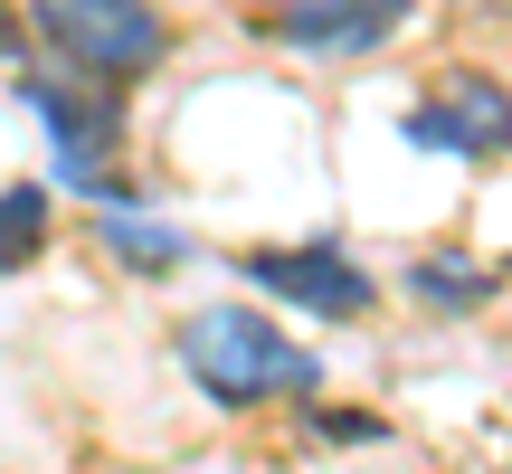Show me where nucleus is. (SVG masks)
Listing matches in <instances>:
<instances>
[{"label":"nucleus","instance_id":"f257e3e1","mask_svg":"<svg viewBox=\"0 0 512 474\" xmlns=\"http://www.w3.org/2000/svg\"><path fill=\"white\" fill-rule=\"evenodd\" d=\"M171 361H181V380L200 389L209 408H228V418H247V408H266V399H313V389H323V361L294 351V332H275L256 304L181 313Z\"/></svg>","mask_w":512,"mask_h":474},{"label":"nucleus","instance_id":"f03ea898","mask_svg":"<svg viewBox=\"0 0 512 474\" xmlns=\"http://www.w3.org/2000/svg\"><path fill=\"white\" fill-rule=\"evenodd\" d=\"M19 105L48 124L57 181H67L76 200L133 209V181H124V86L76 76V67H19Z\"/></svg>","mask_w":512,"mask_h":474},{"label":"nucleus","instance_id":"7ed1b4c3","mask_svg":"<svg viewBox=\"0 0 512 474\" xmlns=\"http://www.w3.org/2000/svg\"><path fill=\"white\" fill-rule=\"evenodd\" d=\"M29 38L76 76H105V86H143L171 57V19L152 0H29Z\"/></svg>","mask_w":512,"mask_h":474},{"label":"nucleus","instance_id":"20e7f679","mask_svg":"<svg viewBox=\"0 0 512 474\" xmlns=\"http://www.w3.org/2000/svg\"><path fill=\"white\" fill-rule=\"evenodd\" d=\"M238 275L256 294H275V304H304L313 323H361V313L380 304V275H370L361 256H342L332 237H304V247H247Z\"/></svg>","mask_w":512,"mask_h":474},{"label":"nucleus","instance_id":"39448f33","mask_svg":"<svg viewBox=\"0 0 512 474\" xmlns=\"http://www.w3.org/2000/svg\"><path fill=\"white\" fill-rule=\"evenodd\" d=\"M408 143L418 152H456V162H503L512 152V86L484 67H456L437 95L408 105Z\"/></svg>","mask_w":512,"mask_h":474},{"label":"nucleus","instance_id":"423d86ee","mask_svg":"<svg viewBox=\"0 0 512 474\" xmlns=\"http://www.w3.org/2000/svg\"><path fill=\"white\" fill-rule=\"evenodd\" d=\"M408 10H418V0H285V10H275V48L351 67V57L389 48V38L408 29Z\"/></svg>","mask_w":512,"mask_h":474},{"label":"nucleus","instance_id":"0eeeda50","mask_svg":"<svg viewBox=\"0 0 512 474\" xmlns=\"http://www.w3.org/2000/svg\"><path fill=\"white\" fill-rule=\"evenodd\" d=\"M408 294L437 304V313H475V304H494V294H503V275L484 266V256H465V247H427L418 266H408Z\"/></svg>","mask_w":512,"mask_h":474},{"label":"nucleus","instance_id":"6e6552de","mask_svg":"<svg viewBox=\"0 0 512 474\" xmlns=\"http://www.w3.org/2000/svg\"><path fill=\"white\" fill-rule=\"evenodd\" d=\"M48 228H57V200L38 181H0V275L38 266L48 256Z\"/></svg>","mask_w":512,"mask_h":474},{"label":"nucleus","instance_id":"1a4fd4ad","mask_svg":"<svg viewBox=\"0 0 512 474\" xmlns=\"http://www.w3.org/2000/svg\"><path fill=\"white\" fill-rule=\"evenodd\" d=\"M105 247L114 256H124V266H181V256H190V237L181 228H171V219H143V209H105Z\"/></svg>","mask_w":512,"mask_h":474},{"label":"nucleus","instance_id":"9d476101","mask_svg":"<svg viewBox=\"0 0 512 474\" xmlns=\"http://www.w3.org/2000/svg\"><path fill=\"white\" fill-rule=\"evenodd\" d=\"M313 437H332V446H370V437H389V427L380 418H370V408H313Z\"/></svg>","mask_w":512,"mask_h":474},{"label":"nucleus","instance_id":"9b49d317","mask_svg":"<svg viewBox=\"0 0 512 474\" xmlns=\"http://www.w3.org/2000/svg\"><path fill=\"white\" fill-rule=\"evenodd\" d=\"M0 67H29V0H0Z\"/></svg>","mask_w":512,"mask_h":474},{"label":"nucleus","instance_id":"f8f14e48","mask_svg":"<svg viewBox=\"0 0 512 474\" xmlns=\"http://www.w3.org/2000/svg\"><path fill=\"white\" fill-rule=\"evenodd\" d=\"M503 275H512V266H503Z\"/></svg>","mask_w":512,"mask_h":474}]
</instances>
